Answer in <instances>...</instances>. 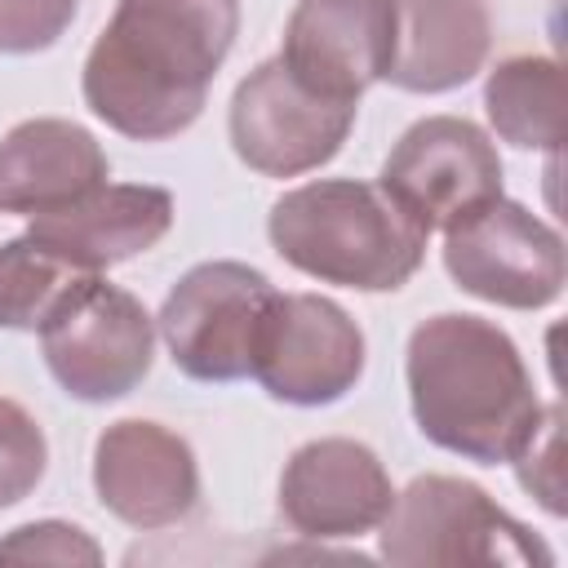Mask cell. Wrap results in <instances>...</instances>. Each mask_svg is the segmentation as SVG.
Listing matches in <instances>:
<instances>
[{
  "label": "cell",
  "instance_id": "7a4b0ae2",
  "mask_svg": "<svg viewBox=\"0 0 568 568\" xmlns=\"http://www.w3.org/2000/svg\"><path fill=\"white\" fill-rule=\"evenodd\" d=\"M404 382L417 430L479 466L510 462L546 413L510 333L462 311H439L408 333Z\"/></svg>",
  "mask_w": 568,
  "mask_h": 568
},
{
  "label": "cell",
  "instance_id": "9c48e42d",
  "mask_svg": "<svg viewBox=\"0 0 568 568\" xmlns=\"http://www.w3.org/2000/svg\"><path fill=\"white\" fill-rule=\"evenodd\" d=\"M377 186L430 235L501 195V160L493 138L466 115H426L399 133Z\"/></svg>",
  "mask_w": 568,
  "mask_h": 568
},
{
  "label": "cell",
  "instance_id": "52a82bcc",
  "mask_svg": "<svg viewBox=\"0 0 568 568\" xmlns=\"http://www.w3.org/2000/svg\"><path fill=\"white\" fill-rule=\"evenodd\" d=\"M444 271L479 302L541 311L564 293L568 253L564 235L546 217L519 200L493 195L444 226Z\"/></svg>",
  "mask_w": 568,
  "mask_h": 568
},
{
  "label": "cell",
  "instance_id": "d6986e66",
  "mask_svg": "<svg viewBox=\"0 0 568 568\" xmlns=\"http://www.w3.org/2000/svg\"><path fill=\"white\" fill-rule=\"evenodd\" d=\"M49 466V444L40 422L9 395H0V510L36 493Z\"/></svg>",
  "mask_w": 568,
  "mask_h": 568
},
{
  "label": "cell",
  "instance_id": "277c9868",
  "mask_svg": "<svg viewBox=\"0 0 568 568\" xmlns=\"http://www.w3.org/2000/svg\"><path fill=\"white\" fill-rule=\"evenodd\" d=\"M382 532V559L395 568H550V546L506 515L479 484L457 475H417L395 493Z\"/></svg>",
  "mask_w": 568,
  "mask_h": 568
},
{
  "label": "cell",
  "instance_id": "6da1fadb",
  "mask_svg": "<svg viewBox=\"0 0 568 568\" xmlns=\"http://www.w3.org/2000/svg\"><path fill=\"white\" fill-rule=\"evenodd\" d=\"M235 31L240 0H115L84 58V106L133 142L178 138L200 120Z\"/></svg>",
  "mask_w": 568,
  "mask_h": 568
},
{
  "label": "cell",
  "instance_id": "2e32d148",
  "mask_svg": "<svg viewBox=\"0 0 568 568\" xmlns=\"http://www.w3.org/2000/svg\"><path fill=\"white\" fill-rule=\"evenodd\" d=\"M493 44L484 0H395V58L386 80L404 93H448L479 75Z\"/></svg>",
  "mask_w": 568,
  "mask_h": 568
},
{
  "label": "cell",
  "instance_id": "8fae6325",
  "mask_svg": "<svg viewBox=\"0 0 568 568\" xmlns=\"http://www.w3.org/2000/svg\"><path fill=\"white\" fill-rule=\"evenodd\" d=\"M93 493L120 524L155 532L195 510L200 466L178 430L146 417H120L93 444Z\"/></svg>",
  "mask_w": 568,
  "mask_h": 568
},
{
  "label": "cell",
  "instance_id": "8992f818",
  "mask_svg": "<svg viewBox=\"0 0 568 568\" xmlns=\"http://www.w3.org/2000/svg\"><path fill=\"white\" fill-rule=\"evenodd\" d=\"M280 288L248 262H200L164 297L155 328L191 382L253 377L257 342Z\"/></svg>",
  "mask_w": 568,
  "mask_h": 568
},
{
  "label": "cell",
  "instance_id": "30bf717a",
  "mask_svg": "<svg viewBox=\"0 0 568 568\" xmlns=\"http://www.w3.org/2000/svg\"><path fill=\"white\" fill-rule=\"evenodd\" d=\"M253 377L280 404H337L364 377V333L333 297L280 293L257 342Z\"/></svg>",
  "mask_w": 568,
  "mask_h": 568
},
{
  "label": "cell",
  "instance_id": "ac0fdd59",
  "mask_svg": "<svg viewBox=\"0 0 568 568\" xmlns=\"http://www.w3.org/2000/svg\"><path fill=\"white\" fill-rule=\"evenodd\" d=\"M80 275L84 271H75L67 257H58L31 235L4 240L0 244V328L36 333Z\"/></svg>",
  "mask_w": 568,
  "mask_h": 568
},
{
  "label": "cell",
  "instance_id": "7402d4cb",
  "mask_svg": "<svg viewBox=\"0 0 568 568\" xmlns=\"http://www.w3.org/2000/svg\"><path fill=\"white\" fill-rule=\"evenodd\" d=\"M80 0H0V53H40L62 40Z\"/></svg>",
  "mask_w": 568,
  "mask_h": 568
},
{
  "label": "cell",
  "instance_id": "5b68a950",
  "mask_svg": "<svg viewBox=\"0 0 568 568\" xmlns=\"http://www.w3.org/2000/svg\"><path fill=\"white\" fill-rule=\"evenodd\" d=\"M36 333L53 382L80 404L124 399L155 359V320L102 271H84Z\"/></svg>",
  "mask_w": 568,
  "mask_h": 568
},
{
  "label": "cell",
  "instance_id": "4fadbf2b",
  "mask_svg": "<svg viewBox=\"0 0 568 568\" xmlns=\"http://www.w3.org/2000/svg\"><path fill=\"white\" fill-rule=\"evenodd\" d=\"M395 58V0H297L280 62L315 93L359 102Z\"/></svg>",
  "mask_w": 568,
  "mask_h": 568
},
{
  "label": "cell",
  "instance_id": "e0dca14e",
  "mask_svg": "<svg viewBox=\"0 0 568 568\" xmlns=\"http://www.w3.org/2000/svg\"><path fill=\"white\" fill-rule=\"evenodd\" d=\"M484 111L501 142L555 155L564 142V67L541 53L501 58L484 80Z\"/></svg>",
  "mask_w": 568,
  "mask_h": 568
},
{
  "label": "cell",
  "instance_id": "5bb4252c",
  "mask_svg": "<svg viewBox=\"0 0 568 568\" xmlns=\"http://www.w3.org/2000/svg\"><path fill=\"white\" fill-rule=\"evenodd\" d=\"M173 226V195L164 186L102 182L89 195L36 213L27 235L67 257L75 271H106L155 248Z\"/></svg>",
  "mask_w": 568,
  "mask_h": 568
},
{
  "label": "cell",
  "instance_id": "3957f363",
  "mask_svg": "<svg viewBox=\"0 0 568 568\" xmlns=\"http://www.w3.org/2000/svg\"><path fill=\"white\" fill-rule=\"evenodd\" d=\"M275 253L320 280L359 293H395L426 262V231L359 178H320L284 191L266 213Z\"/></svg>",
  "mask_w": 568,
  "mask_h": 568
},
{
  "label": "cell",
  "instance_id": "9a60e30c",
  "mask_svg": "<svg viewBox=\"0 0 568 568\" xmlns=\"http://www.w3.org/2000/svg\"><path fill=\"white\" fill-rule=\"evenodd\" d=\"M111 178L102 142L71 120H22L0 138V213H53Z\"/></svg>",
  "mask_w": 568,
  "mask_h": 568
},
{
  "label": "cell",
  "instance_id": "44dd1931",
  "mask_svg": "<svg viewBox=\"0 0 568 568\" xmlns=\"http://www.w3.org/2000/svg\"><path fill=\"white\" fill-rule=\"evenodd\" d=\"M0 564H102V546L62 519H36L0 541Z\"/></svg>",
  "mask_w": 568,
  "mask_h": 568
},
{
  "label": "cell",
  "instance_id": "ffe728a7",
  "mask_svg": "<svg viewBox=\"0 0 568 568\" xmlns=\"http://www.w3.org/2000/svg\"><path fill=\"white\" fill-rule=\"evenodd\" d=\"M559 422H564V413H559V404H550L541 413L537 430L510 457L524 493H532L555 519L564 515V430H559Z\"/></svg>",
  "mask_w": 568,
  "mask_h": 568
},
{
  "label": "cell",
  "instance_id": "ba28073f",
  "mask_svg": "<svg viewBox=\"0 0 568 568\" xmlns=\"http://www.w3.org/2000/svg\"><path fill=\"white\" fill-rule=\"evenodd\" d=\"M359 102L306 89L280 58L257 62L231 93L226 138L240 164L262 178H297L328 164L355 129Z\"/></svg>",
  "mask_w": 568,
  "mask_h": 568
},
{
  "label": "cell",
  "instance_id": "7c38bea8",
  "mask_svg": "<svg viewBox=\"0 0 568 568\" xmlns=\"http://www.w3.org/2000/svg\"><path fill=\"white\" fill-rule=\"evenodd\" d=\"M395 501L382 457L359 439H311L293 448L280 475V515L306 541H346L373 532Z\"/></svg>",
  "mask_w": 568,
  "mask_h": 568
}]
</instances>
